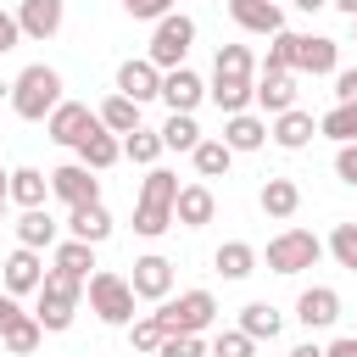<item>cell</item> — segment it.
<instances>
[{
  "label": "cell",
  "instance_id": "cell-40",
  "mask_svg": "<svg viewBox=\"0 0 357 357\" xmlns=\"http://www.w3.org/2000/svg\"><path fill=\"white\" fill-rule=\"evenodd\" d=\"M206 357H257V340L245 335V329H223L218 340H212V351Z\"/></svg>",
  "mask_w": 357,
  "mask_h": 357
},
{
  "label": "cell",
  "instance_id": "cell-5",
  "mask_svg": "<svg viewBox=\"0 0 357 357\" xmlns=\"http://www.w3.org/2000/svg\"><path fill=\"white\" fill-rule=\"evenodd\" d=\"M318 257H324V240H318L312 229H279V234L268 240V251H262V262H268L273 273H284V279L318 268Z\"/></svg>",
  "mask_w": 357,
  "mask_h": 357
},
{
  "label": "cell",
  "instance_id": "cell-29",
  "mask_svg": "<svg viewBox=\"0 0 357 357\" xmlns=\"http://www.w3.org/2000/svg\"><path fill=\"white\" fill-rule=\"evenodd\" d=\"M95 117H100V128H112V134H134L139 128V100H128V95H106L100 106H95Z\"/></svg>",
  "mask_w": 357,
  "mask_h": 357
},
{
  "label": "cell",
  "instance_id": "cell-22",
  "mask_svg": "<svg viewBox=\"0 0 357 357\" xmlns=\"http://www.w3.org/2000/svg\"><path fill=\"white\" fill-rule=\"evenodd\" d=\"M56 240H61V223L50 218V206H22V218H17V245L45 251V245H56Z\"/></svg>",
  "mask_w": 357,
  "mask_h": 357
},
{
  "label": "cell",
  "instance_id": "cell-47",
  "mask_svg": "<svg viewBox=\"0 0 357 357\" xmlns=\"http://www.w3.org/2000/svg\"><path fill=\"white\" fill-rule=\"evenodd\" d=\"M17 312H22V307H17V296H6V290H0V329H6Z\"/></svg>",
  "mask_w": 357,
  "mask_h": 357
},
{
  "label": "cell",
  "instance_id": "cell-38",
  "mask_svg": "<svg viewBox=\"0 0 357 357\" xmlns=\"http://www.w3.org/2000/svg\"><path fill=\"white\" fill-rule=\"evenodd\" d=\"M290 56H296V33L279 28V33H268V56H262L257 73H290Z\"/></svg>",
  "mask_w": 357,
  "mask_h": 357
},
{
  "label": "cell",
  "instance_id": "cell-46",
  "mask_svg": "<svg viewBox=\"0 0 357 357\" xmlns=\"http://www.w3.org/2000/svg\"><path fill=\"white\" fill-rule=\"evenodd\" d=\"M324 357H357V335H340V340H329V346H324Z\"/></svg>",
  "mask_w": 357,
  "mask_h": 357
},
{
  "label": "cell",
  "instance_id": "cell-10",
  "mask_svg": "<svg viewBox=\"0 0 357 357\" xmlns=\"http://www.w3.org/2000/svg\"><path fill=\"white\" fill-rule=\"evenodd\" d=\"M50 195L67 206H84V201H100V178L84 162H61V167H50Z\"/></svg>",
  "mask_w": 357,
  "mask_h": 357
},
{
  "label": "cell",
  "instance_id": "cell-39",
  "mask_svg": "<svg viewBox=\"0 0 357 357\" xmlns=\"http://www.w3.org/2000/svg\"><path fill=\"white\" fill-rule=\"evenodd\" d=\"M128 346H134L139 357H156V346H162V324H156L151 312H134V324H128Z\"/></svg>",
  "mask_w": 357,
  "mask_h": 357
},
{
  "label": "cell",
  "instance_id": "cell-55",
  "mask_svg": "<svg viewBox=\"0 0 357 357\" xmlns=\"http://www.w3.org/2000/svg\"><path fill=\"white\" fill-rule=\"evenodd\" d=\"M0 268H6V257H0Z\"/></svg>",
  "mask_w": 357,
  "mask_h": 357
},
{
  "label": "cell",
  "instance_id": "cell-34",
  "mask_svg": "<svg viewBox=\"0 0 357 357\" xmlns=\"http://www.w3.org/2000/svg\"><path fill=\"white\" fill-rule=\"evenodd\" d=\"M245 33H279L284 28V11L273 6V0H257V6H240V11H229Z\"/></svg>",
  "mask_w": 357,
  "mask_h": 357
},
{
  "label": "cell",
  "instance_id": "cell-41",
  "mask_svg": "<svg viewBox=\"0 0 357 357\" xmlns=\"http://www.w3.org/2000/svg\"><path fill=\"white\" fill-rule=\"evenodd\" d=\"M156 357H206V340L201 335H162Z\"/></svg>",
  "mask_w": 357,
  "mask_h": 357
},
{
  "label": "cell",
  "instance_id": "cell-7",
  "mask_svg": "<svg viewBox=\"0 0 357 357\" xmlns=\"http://www.w3.org/2000/svg\"><path fill=\"white\" fill-rule=\"evenodd\" d=\"M95 128H100V117H95L84 100H67V95H61V106L45 117V134H50L56 145H67V151H73L84 134H95Z\"/></svg>",
  "mask_w": 357,
  "mask_h": 357
},
{
  "label": "cell",
  "instance_id": "cell-54",
  "mask_svg": "<svg viewBox=\"0 0 357 357\" xmlns=\"http://www.w3.org/2000/svg\"><path fill=\"white\" fill-rule=\"evenodd\" d=\"M0 218H6V201H0Z\"/></svg>",
  "mask_w": 357,
  "mask_h": 357
},
{
  "label": "cell",
  "instance_id": "cell-42",
  "mask_svg": "<svg viewBox=\"0 0 357 357\" xmlns=\"http://www.w3.org/2000/svg\"><path fill=\"white\" fill-rule=\"evenodd\" d=\"M123 11H128L134 22H156V17L173 11V0H123Z\"/></svg>",
  "mask_w": 357,
  "mask_h": 357
},
{
  "label": "cell",
  "instance_id": "cell-33",
  "mask_svg": "<svg viewBox=\"0 0 357 357\" xmlns=\"http://www.w3.org/2000/svg\"><path fill=\"white\" fill-rule=\"evenodd\" d=\"M190 162H195V173H201V178H223V173L234 167V151H229L223 139H206V134H201V145L190 151Z\"/></svg>",
  "mask_w": 357,
  "mask_h": 357
},
{
  "label": "cell",
  "instance_id": "cell-1",
  "mask_svg": "<svg viewBox=\"0 0 357 357\" xmlns=\"http://www.w3.org/2000/svg\"><path fill=\"white\" fill-rule=\"evenodd\" d=\"M56 106H61V73H56L50 61L22 67L17 84H11V112H17L22 123H45Z\"/></svg>",
  "mask_w": 357,
  "mask_h": 357
},
{
  "label": "cell",
  "instance_id": "cell-11",
  "mask_svg": "<svg viewBox=\"0 0 357 357\" xmlns=\"http://www.w3.org/2000/svg\"><path fill=\"white\" fill-rule=\"evenodd\" d=\"M128 284H134L139 301H162V296H173V262H167L162 251H145V257H134Z\"/></svg>",
  "mask_w": 357,
  "mask_h": 357
},
{
  "label": "cell",
  "instance_id": "cell-43",
  "mask_svg": "<svg viewBox=\"0 0 357 357\" xmlns=\"http://www.w3.org/2000/svg\"><path fill=\"white\" fill-rule=\"evenodd\" d=\"M335 178L357 190V145H340V151H335Z\"/></svg>",
  "mask_w": 357,
  "mask_h": 357
},
{
  "label": "cell",
  "instance_id": "cell-36",
  "mask_svg": "<svg viewBox=\"0 0 357 357\" xmlns=\"http://www.w3.org/2000/svg\"><path fill=\"white\" fill-rule=\"evenodd\" d=\"M162 151H167V145H162L156 128H134V134H123V162H134V167H156Z\"/></svg>",
  "mask_w": 357,
  "mask_h": 357
},
{
  "label": "cell",
  "instance_id": "cell-27",
  "mask_svg": "<svg viewBox=\"0 0 357 357\" xmlns=\"http://www.w3.org/2000/svg\"><path fill=\"white\" fill-rule=\"evenodd\" d=\"M234 329H245L257 346L262 340H279V329H284V318H279V307H268V301H245L240 307V324Z\"/></svg>",
  "mask_w": 357,
  "mask_h": 357
},
{
  "label": "cell",
  "instance_id": "cell-51",
  "mask_svg": "<svg viewBox=\"0 0 357 357\" xmlns=\"http://www.w3.org/2000/svg\"><path fill=\"white\" fill-rule=\"evenodd\" d=\"M6 184H11V173H6V167H0V201H6Z\"/></svg>",
  "mask_w": 357,
  "mask_h": 357
},
{
  "label": "cell",
  "instance_id": "cell-15",
  "mask_svg": "<svg viewBox=\"0 0 357 357\" xmlns=\"http://www.w3.org/2000/svg\"><path fill=\"white\" fill-rule=\"evenodd\" d=\"M218 218V195L206 190V184H178V195H173V223L178 229H206Z\"/></svg>",
  "mask_w": 357,
  "mask_h": 357
},
{
  "label": "cell",
  "instance_id": "cell-2",
  "mask_svg": "<svg viewBox=\"0 0 357 357\" xmlns=\"http://www.w3.org/2000/svg\"><path fill=\"white\" fill-rule=\"evenodd\" d=\"M78 301H84V279H73V273H61V268H45V279H39V290H33V318H39V329H50V335L73 329Z\"/></svg>",
  "mask_w": 357,
  "mask_h": 357
},
{
  "label": "cell",
  "instance_id": "cell-50",
  "mask_svg": "<svg viewBox=\"0 0 357 357\" xmlns=\"http://www.w3.org/2000/svg\"><path fill=\"white\" fill-rule=\"evenodd\" d=\"M329 6H335L340 17H357V0H329Z\"/></svg>",
  "mask_w": 357,
  "mask_h": 357
},
{
  "label": "cell",
  "instance_id": "cell-35",
  "mask_svg": "<svg viewBox=\"0 0 357 357\" xmlns=\"http://www.w3.org/2000/svg\"><path fill=\"white\" fill-rule=\"evenodd\" d=\"M212 73H218V78H257V56H251V45H218Z\"/></svg>",
  "mask_w": 357,
  "mask_h": 357
},
{
  "label": "cell",
  "instance_id": "cell-44",
  "mask_svg": "<svg viewBox=\"0 0 357 357\" xmlns=\"http://www.w3.org/2000/svg\"><path fill=\"white\" fill-rule=\"evenodd\" d=\"M17 45H22V28H17V11H6V6H0V56H6V50H17Z\"/></svg>",
  "mask_w": 357,
  "mask_h": 357
},
{
  "label": "cell",
  "instance_id": "cell-31",
  "mask_svg": "<svg viewBox=\"0 0 357 357\" xmlns=\"http://www.w3.org/2000/svg\"><path fill=\"white\" fill-rule=\"evenodd\" d=\"M318 134L335 139V145H357V100H335V106L318 117Z\"/></svg>",
  "mask_w": 357,
  "mask_h": 357
},
{
  "label": "cell",
  "instance_id": "cell-9",
  "mask_svg": "<svg viewBox=\"0 0 357 357\" xmlns=\"http://www.w3.org/2000/svg\"><path fill=\"white\" fill-rule=\"evenodd\" d=\"M61 22H67V0H17V28H22V39H56L61 33Z\"/></svg>",
  "mask_w": 357,
  "mask_h": 357
},
{
  "label": "cell",
  "instance_id": "cell-26",
  "mask_svg": "<svg viewBox=\"0 0 357 357\" xmlns=\"http://www.w3.org/2000/svg\"><path fill=\"white\" fill-rule=\"evenodd\" d=\"M212 268H218L223 279H251V273H257V245H245V240H223V245L212 251Z\"/></svg>",
  "mask_w": 357,
  "mask_h": 357
},
{
  "label": "cell",
  "instance_id": "cell-45",
  "mask_svg": "<svg viewBox=\"0 0 357 357\" xmlns=\"http://www.w3.org/2000/svg\"><path fill=\"white\" fill-rule=\"evenodd\" d=\"M335 100H357V67H335Z\"/></svg>",
  "mask_w": 357,
  "mask_h": 357
},
{
  "label": "cell",
  "instance_id": "cell-13",
  "mask_svg": "<svg viewBox=\"0 0 357 357\" xmlns=\"http://www.w3.org/2000/svg\"><path fill=\"white\" fill-rule=\"evenodd\" d=\"M39 279H45V257L28 251V245H17V251L6 257V268H0V290H6V296H33Z\"/></svg>",
  "mask_w": 357,
  "mask_h": 357
},
{
  "label": "cell",
  "instance_id": "cell-23",
  "mask_svg": "<svg viewBox=\"0 0 357 357\" xmlns=\"http://www.w3.org/2000/svg\"><path fill=\"white\" fill-rule=\"evenodd\" d=\"M6 201H17V206H45V201H50V173H39V167H11Z\"/></svg>",
  "mask_w": 357,
  "mask_h": 357
},
{
  "label": "cell",
  "instance_id": "cell-25",
  "mask_svg": "<svg viewBox=\"0 0 357 357\" xmlns=\"http://www.w3.org/2000/svg\"><path fill=\"white\" fill-rule=\"evenodd\" d=\"M257 206L268 212V218H296V206H301V190H296V178H268L262 190H257Z\"/></svg>",
  "mask_w": 357,
  "mask_h": 357
},
{
  "label": "cell",
  "instance_id": "cell-28",
  "mask_svg": "<svg viewBox=\"0 0 357 357\" xmlns=\"http://www.w3.org/2000/svg\"><path fill=\"white\" fill-rule=\"evenodd\" d=\"M39 340H45V329H39V318H33V312H17V318L0 329V346H6L11 357H33V351H39Z\"/></svg>",
  "mask_w": 357,
  "mask_h": 357
},
{
  "label": "cell",
  "instance_id": "cell-19",
  "mask_svg": "<svg viewBox=\"0 0 357 357\" xmlns=\"http://www.w3.org/2000/svg\"><path fill=\"white\" fill-rule=\"evenodd\" d=\"M112 212L100 206V201H84V206H67V234L73 240H89V245H106L112 240Z\"/></svg>",
  "mask_w": 357,
  "mask_h": 357
},
{
  "label": "cell",
  "instance_id": "cell-18",
  "mask_svg": "<svg viewBox=\"0 0 357 357\" xmlns=\"http://www.w3.org/2000/svg\"><path fill=\"white\" fill-rule=\"evenodd\" d=\"M218 139H223L234 156H240V151H262V145H268V117H257V112H229Z\"/></svg>",
  "mask_w": 357,
  "mask_h": 357
},
{
  "label": "cell",
  "instance_id": "cell-32",
  "mask_svg": "<svg viewBox=\"0 0 357 357\" xmlns=\"http://www.w3.org/2000/svg\"><path fill=\"white\" fill-rule=\"evenodd\" d=\"M156 134H162L167 151H184V156L201 145V123H195V112H167V123H162Z\"/></svg>",
  "mask_w": 357,
  "mask_h": 357
},
{
  "label": "cell",
  "instance_id": "cell-14",
  "mask_svg": "<svg viewBox=\"0 0 357 357\" xmlns=\"http://www.w3.org/2000/svg\"><path fill=\"white\" fill-rule=\"evenodd\" d=\"M156 100H167V112H195L201 100H206V78L201 73H190V67H167L162 73V95Z\"/></svg>",
  "mask_w": 357,
  "mask_h": 357
},
{
  "label": "cell",
  "instance_id": "cell-8",
  "mask_svg": "<svg viewBox=\"0 0 357 357\" xmlns=\"http://www.w3.org/2000/svg\"><path fill=\"white\" fill-rule=\"evenodd\" d=\"M335 67H340V39H329V33H296L290 73H312V78H324V73H335Z\"/></svg>",
  "mask_w": 357,
  "mask_h": 357
},
{
  "label": "cell",
  "instance_id": "cell-20",
  "mask_svg": "<svg viewBox=\"0 0 357 357\" xmlns=\"http://www.w3.org/2000/svg\"><path fill=\"white\" fill-rule=\"evenodd\" d=\"M251 100H257L268 117L290 112V106H296V73H257V84H251Z\"/></svg>",
  "mask_w": 357,
  "mask_h": 357
},
{
  "label": "cell",
  "instance_id": "cell-24",
  "mask_svg": "<svg viewBox=\"0 0 357 357\" xmlns=\"http://www.w3.org/2000/svg\"><path fill=\"white\" fill-rule=\"evenodd\" d=\"M251 84L257 78H218L212 73V84H206V100L229 117V112H251Z\"/></svg>",
  "mask_w": 357,
  "mask_h": 357
},
{
  "label": "cell",
  "instance_id": "cell-48",
  "mask_svg": "<svg viewBox=\"0 0 357 357\" xmlns=\"http://www.w3.org/2000/svg\"><path fill=\"white\" fill-rule=\"evenodd\" d=\"M290 357H324V346H312V340H301V346H296Z\"/></svg>",
  "mask_w": 357,
  "mask_h": 357
},
{
  "label": "cell",
  "instance_id": "cell-49",
  "mask_svg": "<svg viewBox=\"0 0 357 357\" xmlns=\"http://www.w3.org/2000/svg\"><path fill=\"white\" fill-rule=\"evenodd\" d=\"M290 6H296V11H307V17H312V11H324V6H329V0H290Z\"/></svg>",
  "mask_w": 357,
  "mask_h": 357
},
{
  "label": "cell",
  "instance_id": "cell-52",
  "mask_svg": "<svg viewBox=\"0 0 357 357\" xmlns=\"http://www.w3.org/2000/svg\"><path fill=\"white\" fill-rule=\"evenodd\" d=\"M240 6H257V0H229V11H240Z\"/></svg>",
  "mask_w": 357,
  "mask_h": 357
},
{
  "label": "cell",
  "instance_id": "cell-6",
  "mask_svg": "<svg viewBox=\"0 0 357 357\" xmlns=\"http://www.w3.org/2000/svg\"><path fill=\"white\" fill-rule=\"evenodd\" d=\"M190 45H195V17H184V11H167V17H156V28H151V45H145V56L167 73V67H184V56H190Z\"/></svg>",
  "mask_w": 357,
  "mask_h": 357
},
{
  "label": "cell",
  "instance_id": "cell-17",
  "mask_svg": "<svg viewBox=\"0 0 357 357\" xmlns=\"http://www.w3.org/2000/svg\"><path fill=\"white\" fill-rule=\"evenodd\" d=\"M312 134H318V123H312V112H301V106H290V112H279V117L268 123V139H273L279 151H307Z\"/></svg>",
  "mask_w": 357,
  "mask_h": 357
},
{
  "label": "cell",
  "instance_id": "cell-4",
  "mask_svg": "<svg viewBox=\"0 0 357 357\" xmlns=\"http://www.w3.org/2000/svg\"><path fill=\"white\" fill-rule=\"evenodd\" d=\"M151 318L162 324V335H201V329H212L218 301H212V290H178V296H162Z\"/></svg>",
  "mask_w": 357,
  "mask_h": 357
},
{
  "label": "cell",
  "instance_id": "cell-30",
  "mask_svg": "<svg viewBox=\"0 0 357 357\" xmlns=\"http://www.w3.org/2000/svg\"><path fill=\"white\" fill-rule=\"evenodd\" d=\"M50 268H61V273H73V279H89L95 273V245L89 240H56V257H50Z\"/></svg>",
  "mask_w": 357,
  "mask_h": 357
},
{
  "label": "cell",
  "instance_id": "cell-21",
  "mask_svg": "<svg viewBox=\"0 0 357 357\" xmlns=\"http://www.w3.org/2000/svg\"><path fill=\"white\" fill-rule=\"evenodd\" d=\"M73 151H78V162H84L89 173H106V167H117V162H123V134L95 128V134H84Z\"/></svg>",
  "mask_w": 357,
  "mask_h": 357
},
{
  "label": "cell",
  "instance_id": "cell-37",
  "mask_svg": "<svg viewBox=\"0 0 357 357\" xmlns=\"http://www.w3.org/2000/svg\"><path fill=\"white\" fill-rule=\"evenodd\" d=\"M324 251H329L340 268H351V273H357V223H335V229H329V240H324Z\"/></svg>",
  "mask_w": 357,
  "mask_h": 357
},
{
  "label": "cell",
  "instance_id": "cell-3",
  "mask_svg": "<svg viewBox=\"0 0 357 357\" xmlns=\"http://www.w3.org/2000/svg\"><path fill=\"white\" fill-rule=\"evenodd\" d=\"M84 296H89V312L100 318V324H112V329H128L134 324V284H128V273H112V268H95L89 279H84Z\"/></svg>",
  "mask_w": 357,
  "mask_h": 357
},
{
  "label": "cell",
  "instance_id": "cell-12",
  "mask_svg": "<svg viewBox=\"0 0 357 357\" xmlns=\"http://www.w3.org/2000/svg\"><path fill=\"white\" fill-rule=\"evenodd\" d=\"M117 95H128V100H156L162 95V67L151 61V56H128L123 67H117Z\"/></svg>",
  "mask_w": 357,
  "mask_h": 357
},
{
  "label": "cell",
  "instance_id": "cell-53",
  "mask_svg": "<svg viewBox=\"0 0 357 357\" xmlns=\"http://www.w3.org/2000/svg\"><path fill=\"white\" fill-rule=\"evenodd\" d=\"M351 39H357V17H351Z\"/></svg>",
  "mask_w": 357,
  "mask_h": 357
},
{
  "label": "cell",
  "instance_id": "cell-16",
  "mask_svg": "<svg viewBox=\"0 0 357 357\" xmlns=\"http://www.w3.org/2000/svg\"><path fill=\"white\" fill-rule=\"evenodd\" d=\"M296 318H301V329H329L340 318V290L335 284H307L296 296Z\"/></svg>",
  "mask_w": 357,
  "mask_h": 357
}]
</instances>
